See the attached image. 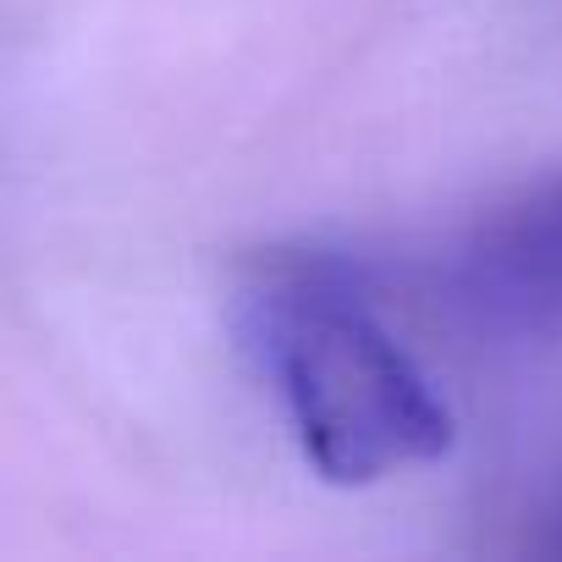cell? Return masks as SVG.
<instances>
[{"mask_svg": "<svg viewBox=\"0 0 562 562\" xmlns=\"http://www.w3.org/2000/svg\"><path fill=\"white\" fill-rule=\"evenodd\" d=\"M485 270L513 293L562 299V182L524 199L485 237Z\"/></svg>", "mask_w": 562, "mask_h": 562, "instance_id": "cell-2", "label": "cell"}, {"mask_svg": "<svg viewBox=\"0 0 562 562\" xmlns=\"http://www.w3.org/2000/svg\"><path fill=\"white\" fill-rule=\"evenodd\" d=\"M237 337L321 480L375 485L447 458V397L337 265L270 259L237 293Z\"/></svg>", "mask_w": 562, "mask_h": 562, "instance_id": "cell-1", "label": "cell"}]
</instances>
